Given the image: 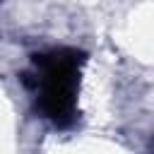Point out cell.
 I'll use <instances>...</instances> for the list:
<instances>
[{"label":"cell","instance_id":"6da1fadb","mask_svg":"<svg viewBox=\"0 0 154 154\" xmlns=\"http://www.w3.org/2000/svg\"><path fill=\"white\" fill-rule=\"evenodd\" d=\"M36 75H22L24 87L36 89V111L55 128H70L77 118L79 70L87 60L77 48H51L31 55Z\"/></svg>","mask_w":154,"mask_h":154}]
</instances>
